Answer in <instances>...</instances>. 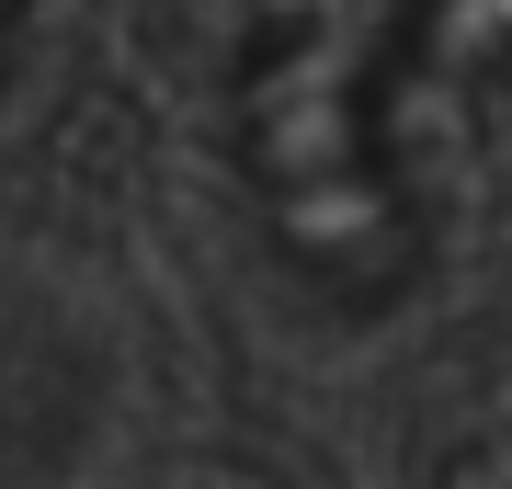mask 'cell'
Segmentation results:
<instances>
[{
    "mask_svg": "<svg viewBox=\"0 0 512 489\" xmlns=\"http://www.w3.org/2000/svg\"><path fill=\"white\" fill-rule=\"evenodd\" d=\"M399 80H410L399 0H285V12H262L228 103L239 182H251L274 251L353 308L421 273V205L399 171V114H387Z\"/></svg>",
    "mask_w": 512,
    "mask_h": 489,
    "instance_id": "cell-1",
    "label": "cell"
}]
</instances>
